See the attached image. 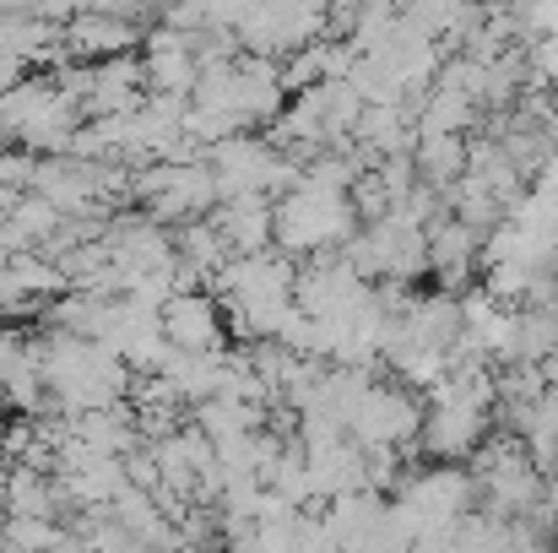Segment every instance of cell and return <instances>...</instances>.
Segmentation results:
<instances>
[{
	"mask_svg": "<svg viewBox=\"0 0 558 553\" xmlns=\"http://www.w3.org/2000/svg\"><path fill=\"white\" fill-rule=\"evenodd\" d=\"M472 5H477V0H472Z\"/></svg>",
	"mask_w": 558,
	"mask_h": 553,
	"instance_id": "obj_1",
	"label": "cell"
}]
</instances>
